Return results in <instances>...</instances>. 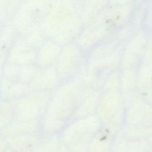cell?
<instances>
[{
    "instance_id": "1",
    "label": "cell",
    "mask_w": 152,
    "mask_h": 152,
    "mask_svg": "<svg viewBox=\"0 0 152 152\" xmlns=\"http://www.w3.org/2000/svg\"><path fill=\"white\" fill-rule=\"evenodd\" d=\"M40 127L39 121H22L15 120L11 122L1 132V137H8L36 133Z\"/></svg>"
},
{
    "instance_id": "2",
    "label": "cell",
    "mask_w": 152,
    "mask_h": 152,
    "mask_svg": "<svg viewBox=\"0 0 152 152\" xmlns=\"http://www.w3.org/2000/svg\"><path fill=\"white\" fill-rule=\"evenodd\" d=\"M5 138L8 147L15 152L28 150L30 147L37 144L39 141V137L36 133L13 135Z\"/></svg>"
},
{
    "instance_id": "3",
    "label": "cell",
    "mask_w": 152,
    "mask_h": 152,
    "mask_svg": "<svg viewBox=\"0 0 152 152\" xmlns=\"http://www.w3.org/2000/svg\"><path fill=\"white\" fill-rule=\"evenodd\" d=\"M14 118L13 106L10 101L0 100V132L11 122Z\"/></svg>"
},
{
    "instance_id": "4",
    "label": "cell",
    "mask_w": 152,
    "mask_h": 152,
    "mask_svg": "<svg viewBox=\"0 0 152 152\" xmlns=\"http://www.w3.org/2000/svg\"><path fill=\"white\" fill-rule=\"evenodd\" d=\"M59 146V140L55 137H52L37 145L35 152H56Z\"/></svg>"
},
{
    "instance_id": "5",
    "label": "cell",
    "mask_w": 152,
    "mask_h": 152,
    "mask_svg": "<svg viewBox=\"0 0 152 152\" xmlns=\"http://www.w3.org/2000/svg\"><path fill=\"white\" fill-rule=\"evenodd\" d=\"M8 148V144L6 139L4 137H0V152H4Z\"/></svg>"
},
{
    "instance_id": "6",
    "label": "cell",
    "mask_w": 152,
    "mask_h": 152,
    "mask_svg": "<svg viewBox=\"0 0 152 152\" xmlns=\"http://www.w3.org/2000/svg\"><path fill=\"white\" fill-rule=\"evenodd\" d=\"M56 152H68V150L66 147L65 145L61 144V145H59Z\"/></svg>"
},
{
    "instance_id": "7",
    "label": "cell",
    "mask_w": 152,
    "mask_h": 152,
    "mask_svg": "<svg viewBox=\"0 0 152 152\" xmlns=\"http://www.w3.org/2000/svg\"><path fill=\"white\" fill-rule=\"evenodd\" d=\"M4 152H15V151H14L13 150H12L11 148H10V147H8V148L5 150Z\"/></svg>"
},
{
    "instance_id": "8",
    "label": "cell",
    "mask_w": 152,
    "mask_h": 152,
    "mask_svg": "<svg viewBox=\"0 0 152 152\" xmlns=\"http://www.w3.org/2000/svg\"><path fill=\"white\" fill-rule=\"evenodd\" d=\"M23 152H31V151L28 150H26V151H23Z\"/></svg>"
}]
</instances>
